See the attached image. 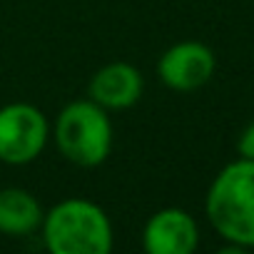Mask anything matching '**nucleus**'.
I'll return each instance as SVG.
<instances>
[{"label":"nucleus","mask_w":254,"mask_h":254,"mask_svg":"<svg viewBox=\"0 0 254 254\" xmlns=\"http://www.w3.org/2000/svg\"><path fill=\"white\" fill-rule=\"evenodd\" d=\"M204 212L214 232L244 249H254V160H234L217 172L207 190Z\"/></svg>","instance_id":"obj_1"},{"label":"nucleus","mask_w":254,"mask_h":254,"mask_svg":"<svg viewBox=\"0 0 254 254\" xmlns=\"http://www.w3.org/2000/svg\"><path fill=\"white\" fill-rule=\"evenodd\" d=\"M199 244V227L187 209L165 207L155 212L142 229L147 254H192Z\"/></svg>","instance_id":"obj_6"},{"label":"nucleus","mask_w":254,"mask_h":254,"mask_svg":"<svg viewBox=\"0 0 254 254\" xmlns=\"http://www.w3.org/2000/svg\"><path fill=\"white\" fill-rule=\"evenodd\" d=\"M53 137L60 155L77 167H97L112 152V120L105 107L87 100H72L55 120Z\"/></svg>","instance_id":"obj_3"},{"label":"nucleus","mask_w":254,"mask_h":254,"mask_svg":"<svg viewBox=\"0 0 254 254\" xmlns=\"http://www.w3.org/2000/svg\"><path fill=\"white\" fill-rule=\"evenodd\" d=\"M237 152L244 160H254V120L242 130V135L237 140Z\"/></svg>","instance_id":"obj_9"},{"label":"nucleus","mask_w":254,"mask_h":254,"mask_svg":"<svg viewBox=\"0 0 254 254\" xmlns=\"http://www.w3.org/2000/svg\"><path fill=\"white\" fill-rule=\"evenodd\" d=\"M145 90L142 72L130 63H107L100 67L87 85V97L107 112L132 107Z\"/></svg>","instance_id":"obj_7"},{"label":"nucleus","mask_w":254,"mask_h":254,"mask_svg":"<svg viewBox=\"0 0 254 254\" xmlns=\"http://www.w3.org/2000/svg\"><path fill=\"white\" fill-rule=\"evenodd\" d=\"M43 204L38 197L23 187L0 190V234L28 237L43 224Z\"/></svg>","instance_id":"obj_8"},{"label":"nucleus","mask_w":254,"mask_h":254,"mask_svg":"<svg viewBox=\"0 0 254 254\" xmlns=\"http://www.w3.org/2000/svg\"><path fill=\"white\" fill-rule=\"evenodd\" d=\"M40 232L50 254H110L115 242L107 212L82 197L50 207L43 214Z\"/></svg>","instance_id":"obj_2"},{"label":"nucleus","mask_w":254,"mask_h":254,"mask_svg":"<svg viewBox=\"0 0 254 254\" xmlns=\"http://www.w3.org/2000/svg\"><path fill=\"white\" fill-rule=\"evenodd\" d=\"M50 140V122L45 112L30 102H10L0 107V162L30 165Z\"/></svg>","instance_id":"obj_4"},{"label":"nucleus","mask_w":254,"mask_h":254,"mask_svg":"<svg viewBox=\"0 0 254 254\" xmlns=\"http://www.w3.org/2000/svg\"><path fill=\"white\" fill-rule=\"evenodd\" d=\"M214 70H217V58L212 48L197 40H185L167 48L157 63L160 80L175 92L199 90L212 80Z\"/></svg>","instance_id":"obj_5"}]
</instances>
